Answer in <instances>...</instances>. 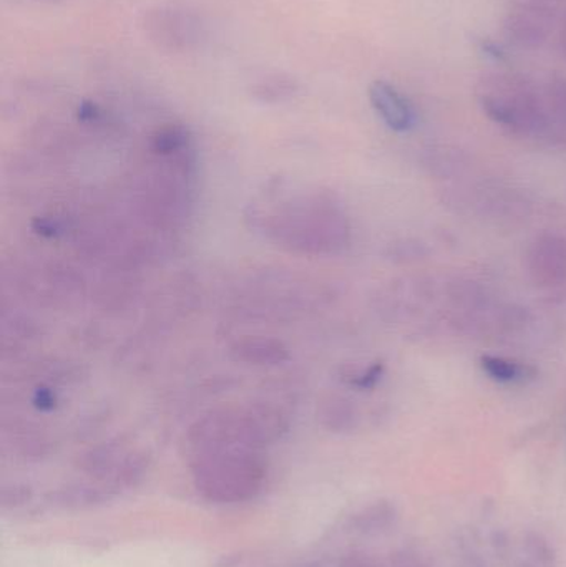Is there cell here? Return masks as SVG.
Listing matches in <instances>:
<instances>
[{
  "label": "cell",
  "instance_id": "cell-1",
  "mask_svg": "<svg viewBox=\"0 0 566 567\" xmlns=\"http://www.w3.org/2000/svg\"><path fill=\"white\" fill-rule=\"evenodd\" d=\"M193 483L209 503H243L261 493L268 462L259 450L223 449L192 456Z\"/></svg>",
  "mask_w": 566,
  "mask_h": 567
},
{
  "label": "cell",
  "instance_id": "cell-2",
  "mask_svg": "<svg viewBox=\"0 0 566 567\" xmlns=\"http://www.w3.org/2000/svg\"><path fill=\"white\" fill-rule=\"evenodd\" d=\"M477 99L485 115L512 133L542 135L550 128L544 93L524 76L505 73L482 76Z\"/></svg>",
  "mask_w": 566,
  "mask_h": 567
},
{
  "label": "cell",
  "instance_id": "cell-3",
  "mask_svg": "<svg viewBox=\"0 0 566 567\" xmlns=\"http://www.w3.org/2000/svg\"><path fill=\"white\" fill-rule=\"evenodd\" d=\"M140 29L162 52L186 53L205 39V22L195 10L176 3H159L142 13Z\"/></svg>",
  "mask_w": 566,
  "mask_h": 567
},
{
  "label": "cell",
  "instance_id": "cell-4",
  "mask_svg": "<svg viewBox=\"0 0 566 567\" xmlns=\"http://www.w3.org/2000/svg\"><path fill=\"white\" fill-rule=\"evenodd\" d=\"M554 29V16L545 3L535 0L515 3L504 19V33L515 45L537 49Z\"/></svg>",
  "mask_w": 566,
  "mask_h": 567
},
{
  "label": "cell",
  "instance_id": "cell-5",
  "mask_svg": "<svg viewBox=\"0 0 566 567\" xmlns=\"http://www.w3.org/2000/svg\"><path fill=\"white\" fill-rule=\"evenodd\" d=\"M527 271L538 287L566 284V238L557 233H542L527 251Z\"/></svg>",
  "mask_w": 566,
  "mask_h": 567
},
{
  "label": "cell",
  "instance_id": "cell-6",
  "mask_svg": "<svg viewBox=\"0 0 566 567\" xmlns=\"http://www.w3.org/2000/svg\"><path fill=\"white\" fill-rule=\"evenodd\" d=\"M368 93L372 109L392 132L404 133L414 126V110L394 85L384 80H375L369 85Z\"/></svg>",
  "mask_w": 566,
  "mask_h": 567
},
{
  "label": "cell",
  "instance_id": "cell-7",
  "mask_svg": "<svg viewBox=\"0 0 566 567\" xmlns=\"http://www.w3.org/2000/svg\"><path fill=\"white\" fill-rule=\"evenodd\" d=\"M231 357L236 362L248 363V365H279L289 359L288 349L285 343L276 339H253L238 340L231 347Z\"/></svg>",
  "mask_w": 566,
  "mask_h": 567
},
{
  "label": "cell",
  "instance_id": "cell-8",
  "mask_svg": "<svg viewBox=\"0 0 566 567\" xmlns=\"http://www.w3.org/2000/svg\"><path fill=\"white\" fill-rule=\"evenodd\" d=\"M116 493L106 486L95 485H70L50 495V502L60 508L85 509L92 506L103 505L115 498Z\"/></svg>",
  "mask_w": 566,
  "mask_h": 567
},
{
  "label": "cell",
  "instance_id": "cell-9",
  "mask_svg": "<svg viewBox=\"0 0 566 567\" xmlns=\"http://www.w3.org/2000/svg\"><path fill=\"white\" fill-rule=\"evenodd\" d=\"M398 509L388 499H379L352 516V528L361 535H378L394 525Z\"/></svg>",
  "mask_w": 566,
  "mask_h": 567
},
{
  "label": "cell",
  "instance_id": "cell-10",
  "mask_svg": "<svg viewBox=\"0 0 566 567\" xmlns=\"http://www.w3.org/2000/svg\"><path fill=\"white\" fill-rule=\"evenodd\" d=\"M192 136L188 128L176 123L159 126L148 140L150 152L158 156H182L188 153Z\"/></svg>",
  "mask_w": 566,
  "mask_h": 567
},
{
  "label": "cell",
  "instance_id": "cell-11",
  "mask_svg": "<svg viewBox=\"0 0 566 567\" xmlns=\"http://www.w3.org/2000/svg\"><path fill=\"white\" fill-rule=\"evenodd\" d=\"M481 367L492 380L501 383L524 382L537 375V370L527 363L517 362L507 357L488 355V353L481 357Z\"/></svg>",
  "mask_w": 566,
  "mask_h": 567
},
{
  "label": "cell",
  "instance_id": "cell-12",
  "mask_svg": "<svg viewBox=\"0 0 566 567\" xmlns=\"http://www.w3.org/2000/svg\"><path fill=\"white\" fill-rule=\"evenodd\" d=\"M299 85L292 76L285 73H271L263 76L253 85L251 93L263 103H281L298 93Z\"/></svg>",
  "mask_w": 566,
  "mask_h": 567
},
{
  "label": "cell",
  "instance_id": "cell-13",
  "mask_svg": "<svg viewBox=\"0 0 566 567\" xmlns=\"http://www.w3.org/2000/svg\"><path fill=\"white\" fill-rule=\"evenodd\" d=\"M321 422L336 433L351 432L358 422L354 406L344 399H332L321 410Z\"/></svg>",
  "mask_w": 566,
  "mask_h": 567
},
{
  "label": "cell",
  "instance_id": "cell-14",
  "mask_svg": "<svg viewBox=\"0 0 566 567\" xmlns=\"http://www.w3.org/2000/svg\"><path fill=\"white\" fill-rule=\"evenodd\" d=\"M544 102L550 118L566 126V76L548 80L544 90Z\"/></svg>",
  "mask_w": 566,
  "mask_h": 567
},
{
  "label": "cell",
  "instance_id": "cell-15",
  "mask_svg": "<svg viewBox=\"0 0 566 567\" xmlns=\"http://www.w3.org/2000/svg\"><path fill=\"white\" fill-rule=\"evenodd\" d=\"M384 362L378 360V362L371 363L366 369L346 370L341 379L346 385L354 386V389L372 390L378 385L382 375H384Z\"/></svg>",
  "mask_w": 566,
  "mask_h": 567
},
{
  "label": "cell",
  "instance_id": "cell-16",
  "mask_svg": "<svg viewBox=\"0 0 566 567\" xmlns=\"http://www.w3.org/2000/svg\"><path fill=\"white\" fill-rule=\"evenodd\" d=\"M525 549L537 565L550 567L557 561V553H555L554 546L541 533L528 532L525 535Z\"/></svg>",
  "mask_w": 566,
  "mask_h": 567
},
{
  "label": "cell",
  "instance_id": "cell-17",
  "mask_svg": "<svg viewBox=\"0 0 566 567\" xmlns=\"http://www.w3.org/2000/svg\"><path fill=\"white\" fill-rule=\"evenodd\" d=\"M389 567H431V559L415 549H398L389 555Z\"/></svg>",
  "mask_w": 566,
  "mask_h": 567
},
{
  "label": "cell",
  "instance_id": "cell-18",
  "mask_svg": "<svg viewBox=\"0 0 566 567\" xmlns=\"http://www.w3.org/2000/svg\"><path fill=\"white\" fill-rule=\"evenodd\" d=\"M30 496H32V493H30V489L27 488V486L12 485L9 486V488L2 489L0 503H2V506H6V508H17V506L29 502Z\"/></svg>",
  "mask_w": 566,
  "mask_h": 567
},
{
  "label": "cell",
  "instance_id": "cell-19",
  "mask_svg": "<svg viewBox=\"0 0 566 567\" xmlns=\"http://www.w3.org/2000/svg\"><path fill=\"white\" fill-rule=\"evenodd\" d=\"M338 567H384L374 556L366 555V553H351L344 556Z\"/></svg>",
  "mask_w": 566,
  "mask_h": 567
},
{
  "label": "cell",
  "instance_id": "cell-20",
  "mask_svg": "<svg viewBox=\"0 0 566 567\" xmlns=\"http://www.w3.org/2000/svg\"><path fill=\"white\" fill-rule=\"evenodd\" d=\"M33 405L42 410V412H50V410L55 409L56 405L55 393L42 386V389L37 390L35 395H33Z\"/></svg>",
  "mask_w": 566,
  "mask_h": 567
},
{
  "label": "cell",
  "instance_id": "cell-21",
  "mask_svg": "<svg viewBox=\"0 0 566 567\" xmlns=\"http://www.w3.org/2000/svg\"><path fill=\"white\" fill-rule=\"evenodd\" d=\"M482 49L485 50V53L494 56L495 60H504L505 55L502 52L501 47L495 45L494 42H482Z\"/></svg>",
  "mask_w": 566,
  "mask_h": 567
},
{
  "label": "cell",
  "instance_id": "cell-22",
  "mask_svg": "<svg viewBox=\"0 0 566 567\" xmlns=\"http://www.w3.org/2000/svg\"><path fill=\"white\" fill-rule=\"evenodd\" d=\"M560 50L562 53H564V55L566 56V17L564 23H562L560 29Z\"/></svg>",
  "mask_w": 566,
  "mask_h": 567
},
{
  "label": "cell",
  "instance_id": "cell-23",
  "mask_svg": "<svg viewBox=\"0 0 566 567\" xmlns=\"http://www.w3.org/2000/svg\"><path fill=\"white\" fill-rule=\"evenodd\" d=\"M42 2H59V0H42Z\"/></svg>",
  "mask_w": 566,
  "mask_h": 567
}]
</instances>
